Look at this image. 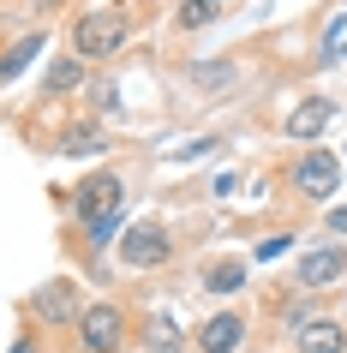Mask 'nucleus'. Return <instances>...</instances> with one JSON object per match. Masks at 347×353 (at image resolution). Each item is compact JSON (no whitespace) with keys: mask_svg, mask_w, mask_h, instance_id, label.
<instances>
[{"mask_svg":"<svg viewBox=\"0 0 347 353\" xmlns=\"http://www.w3.org/2000/svg\"><path fill=\"white\" fill-rule=\"evenodd\" d=\"M132 335V317L120 299H90L84 312H78V347L84 353H120Z\"/></svg>","mask_w":347,"mask_h":353,"instance_id":"2","label":"nucleus"},{"mask_svg":"<svg viewBox=\"0 0 347 353\" xmlns=\"http://www.w3.org/2000/svg\"><path fill=\"white\" fill-rule=\"evenodd\" d=\"M288 186L299 192L306 204L335 198V186H341V156H335V150H306V156H293L288 162Z\"/></svg>","mask_w":347,"mask_h":353,"instance_id":"3","label":"nucleus"},{"mask_svg":"<svg viewBox=\"0 0 347 353\" xmlns=\"http://www.w3.org/2000/svg\"><path fill=\"white\" fill-rule=\"evenodd\" d=\"M288 245H293L288 234H275V240H264V245H252V258H257V263H275V258H281V252H288Z\"/></svg>","mask_w":347,"mask_h":353,"instance_id":"19","label":"nucleus"},{"mask_svg":"<svg viewBox=\"0 0 347 353\" xmlns=\"http://www.w3.org/2000/svg\"><path fill=\"white\" fill-rule=\"evenodd\" d=\"M30 312H37L42 323H78V312H84V299H78V281H48V288H37Z\"/></svg>","mask_w":347,"mask_h":353,"instance_id":"7","label":"nucleus"},{"mask_svg":"<svg viewBox=\"0 0 347 353\" xmlns=\"http://www.w3.org/2000/svg\"><path fill=\"white\" fill-rule=\"evenodd\" d=\"M102 150H108V138H102L96 126H78V132L60 138V156H102Z\"/></svg>","mask_w":347,"mask_h":353,"instance_id":"13","label":"nucleus"},{"mask_svg":"<svg viewBox=\"0 0 347 353\" xmlns=\"http://www.w3.org/2000/svg\"><path fill=\"white\" fill-rule=\"evenodd\" d=\"M12 353H37V341H30V335H24V341H12Z\"/></svg>","mask_w":347,"mask_h":353,"instance_id":"21","label":"nucleus"},{"mask_svg":"<svg viewBox=\"0 0 347 353\" xmlns=\"http://www.w3.org/2000/svg\"><path fill=\"white\" fill-rule=\"evenodd\" d=\"M329 120H335V102H329V96H306V102L281 120V132H288V138H317Z\"/></svg>","mask_w":347,"mask_h":353,"instance_id":"10","label":"nucleus"},{"mask_svg":"<svg viewBox=\"0 0 347 353\" xmlns=\"http://www.w3.org/2000/svg\"><path fill=\"white\" fill-rule=\"evenodd\" d=\"M299 288H335V281H347V245L341 240H329V245H311V252H299Z\"/></svg>","mask_w":347,"mask_h":353,"instance_id":"5","label":"nucleus"},{"mask_svg":"<svg viewBox=\"0 0 347 353\" xmlns=\"http://www.w3.org/2000/svg\"><path fill=\"white\" fill-rule=\"evenodd\" d=\"M234 72H239L234 60H216V66H198V72H192V78H198L204 90H221V84H234Z\"/></svg>","mask_w":347,"mask_h":353,"instance_id":"17","label":"nucleus"},{"mask_svg":"<svg viewBox=\"0 0 347 353\" xmlns=\"http://www.w3.org/2000/svg\"><path fill=\"white\" fill-rule=\"evenodd\" d=\"M78 84H84V60H54V66H48V78H42V90L48 96H60V90H78Z\"/></svg>","mask_w":347,"mask_h":353,"instance_id":"12","label":"nucleus"},{"mask_svg":"<svg viewBox=\"0 0 347 353\" xmlns=\"http://www.w3.org/2000/svg\"><path fill=\"white\" fill-rule=\"evenodd\" d=\"M84 234H90V245H108L114 234H120V210H96V216H84Z\"/></svg>","mask_w":347,"mask_h":353,"instance_id":"15","label":"nucleus"},{"mask_svg":"<svg viewBox=\"0 0 347 353\" xmlns=\"http://www.w3.org/2000/svg\"><path fill=\"white\" fill-rule=\"evenodd\" d=\"M239 341H246V312H216V317H204L198 353H239Z\"/></svg>","mask_w":347,"mask_h":353,"instance_id":"8","label":"nucleus"},{"mask_svg":"<svg viewBox=\"0 0 347 353\" xmlns=\"http://www.w3.org/2000/svg\"><path fill=\"white\" fill-rule=\"evenodd\" d=\"M120 198H126V186H120V174H108V168H96L90 180L66 198L72 204V216L84 222V216H96V210H120Z\"/></svg>","mask_w":347,"mask_h":353,"instance_id":"6","label":"nucleus"},{"mask_svg":"<svg viewBox=\"0 0 347 353\" xmlns=\"http://www.w3.org/2000/svg\"><path fill=\"white\" fill-rule=\"evenodd\" d=\"M54 6H60V0H37V12H54Z\"/></svg>","mask_w":347,"mask_h":353,"instance_id":"22","label":"nucleus"},{"mask_svg":"<svg viewBox=\"0 0 347 353\" xmlns=\"http://www.w3.org/2000/svg\"><path fill=\"white\" fill-rule=\"evenodd\" d=\"M126 30H132V19L120 6H90V12H78V24H72V54L78 60H108V54L126 48Z\"/></svg>","mask_w":347,"mask_h":353,"instance_id":"1","label":"nucleus"},{"mask_svg":"<svg viewBox=\"0 0 347 353\" xmlns=\"http://www.w3.org/2000/svg\"><path fill=\"white\" fill-rule=\"evenodd\" d=\"M210 19H216V0H186V6H180L186 30H192V24H210Z\"/></svg>","mask_w":347,"mask_h":353,"instance_id":"18","label":"nucleus"},{"mask_svg":"<svg viewBox=\"0 0 347 353\" xmlns=\"http://www.w3.org/2000/svg\"><path fill=\"white\" fill-rule=\"evenodd\" d=\"M37 54H42V30H30V37H24V42H12V48L0 54V84H12V78H19L24 66L37 60Z\"/></svg>","mask_w":347,"mask_h":353,"instance_id":"11","label":"nucleus"},{"mask_svg":"<svg viewBox=\"0 0 347 353\" xmlns=\"http://www.w3.org/2000/svg\"><path fill=\"white\" fill-rule=\"evenodd\" d=\"M293 341H299V353H347V323H335V317H306L293 330Z\"/></svg>","mask_w":347,"mask_h":353,"instance_id":"9","label":"nucleus"},{"mask_svg":"<svg viewBox=\"0 0 347 353\" xmlns=\"http://www.w3.org/2000/svg\"><path fill=\"white\" fill-rule=\"evenodd\" d=\"M120 263L126 270H156V263H168V228L162 222H132L120 234Z\"/></svg>","mask_w":347,"mask_h":353,"instance_id":"4","label":"nucleus"},{"mask_svg":"<svg viewBox=\"0 0 347 353\" xmlns=\"http://www.w3.org/2000/svg\"><path fill=\"white\" fill-rule=\"evenodd\" d=\"M341 48H347V12H335V19H329V30H324V54H317V66H335V60H341Z\"/></svg>","mask_w":347,"mask_h":353,"instance_id":"14","label":"nucleus"},{"mask_svg":"<svg viewBox=\"0 0 347 353\" xmlns=\"http://www.w3.org/2000/svg\"><path fill=\"white\" fill-rule=\"evenodd\" d=\"M329 228H335V234H347V204H341V210H329Z\"/></svg>","mask_w":347,"mask_h":353,"instance_id":"20","label":"nucleus"},{"mask_svg":"<svg viewBox=\"0 0 347 353\" xmlns=\"http://www.w3.org/2000/svg\"><path fill=\"white\" fill-rule=\"evenodd\" d=\"M239 281H246V263L228 258V263H216V270H210V294H234Z\"/></svg>","mask_w":347,"mask_h":353,"instance_id":"16","label":"nucleus"}]
</instances>
